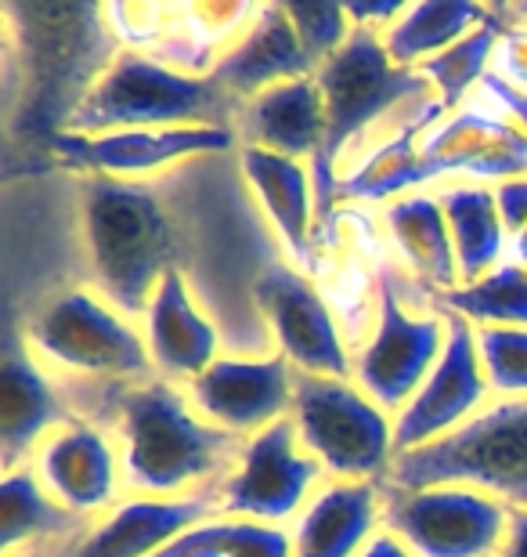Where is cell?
Here are the masks:
<instances>
[{
    "instance_id": "cell-12",
    "label": "cell",
    "mask_w": 527,
    "mask_h": 557,
    "mask_svg": "<svg viewBox=\"0 0 527 557\" xmlns=\"http://www.w3.org/2000/svg\"><path fill=\"white\" fill-rule=\"evenodd\" d=\"M448 319V344L441 359L423 381V387L412 395V403L394 417V449L412 453L423 449L444 434L463 428L466 420L480 413L488 398V376L480 366L477 348V326L463 315H444Z\"/></svg>"
},
{
    "instance_id": "cell-19",
    "label": "cell",
    "mask_w": 527,
    "mask_h": 557,
    "mask_svg": "<svg viewBox=\"0 0 527 557\" xmlns=\"http://www.w3.org/2000/svg\"><path fill=\"white\" fill-rule=\"evenodd\" d=\"M242 177L253 188L256 203L264 207L267 221L278 232V243L289 253V261L300 272L318 275V210H315V182H311V166L289 156L253 149L242 145L239 149Z\"/></svg>"
},
{
    "instance_id": "cell-38",
    "label": "cell",
    "mask_w": 527,
    "mask_h": 557,
    "mask_svg": "<svg viewBox=\"0 0 527 557\" xmlns=\"http://www.w3.org/2000/svg\"><path fill=\"white\" fill-rule=\"evenodd\" d=\"M480 91H485L491 102L495 106H502L510 113V120L517 124L520 131H527V95L524 91H517L513 84H506L502 76L491 70L488 76H485V84H480Z\"/></svg>"
},
{
    "instance_id": "cell-1",
    "label": "cell",
    "mask_w": 527,
    "mask_h": 557,
    "mask_svg": "<svg viewBox=\"0 0 527 557\" xmlns=\"http://www.w3.org/2000/svg\"><path fill=\"white\" fill-rule=\"evenodd\" d=\"M112 420L120 438L123 485L138 496L174 499L239 463L246 438L213 428L177 384L149 381L116 387Z\"/></svg>"
},
{
    "instance_id": "cell-27",
    "label": "cell",
    "mask_w": 527,
    "mask_h": 557,
    "mask_svg": "<svg viewBox=\"0 0 527 557\" xmlns=\"http://www.w3.org/2000/svg\"><path fill=\"white\" fill-rule=\"evenodd\" d=\"M491 8L477 0H423L409 4L384 29V48L401 70H419L426 59L448 51L452 44L485 26Z\"/></svg>"
},
{
    "instance_id": "cell-34",
    "label": "cell",
    "mask_w": 527,
    "mask_h": 557,
    "mask_svg": "<svg viewBox=\"0 0 527 557\" xmlns=\"http://www.w3.org/2000/svg\"><path fill=\"white\" fill-rule=\"evenodd\" d=\"M477 348L491 395L527 398V330L480 326Z\"/></svg>"
},
{
    "instance_id": "cell-28",
    "label": "cell",
    "mask_w": 527,
    "mask_h": 557,
    "mask_svg": "<svg viewBox=\"0 0 527 557\" xmlns=\"http://www.w3.org/2000/svg\"><path fill=\"white\" fill-rule=\"evenodd\" d=\"M102 18L112 40L120 44V51L145 54V59H155L188 76H203L185 33V4L109 0V4H102Z\"/></svg>"
},
{
    "instance_id": "cell-36",
    "label": "cell",
    "mask_w": 527,
    "mask_h": 557,
    "mask_svg": "<svg viewBox=\"0 0 527 557\" xmlns=\"http://www.w3.org/2000/svg\"><path fill=\"white\" fill-rule=\"evenodd\" d=\"M491 70L527 95V22H506Z\"/></svg>"
},
{
    "instance_id": "cell-15",
    "label": "cell",
    "mask_w": 527,
    "mask_h": 557,
    "mask_svg": "<svg viewBox=\"0 0 527 557\" xmlns=\"http://www.w3.org/2000/svg\"><path fill=\"white\" fill-rule=\"evenodd\" d=\"M29 467L37 471L40 485L80 518L109 515L120 504V453L109 434L87 420L51 431L40 442V449L33 453Z\"/></svg>"
},
{
    "instance_id": "cell-25",
    "label": "cell",
    "mask_w": 527,
    "mask_h": 557,
    "mask_svg": "<svg viewBox=\"0 0 527 557\" xmlns=\"http://www.w3.org/2000/svg\"><path fill=\"white\" fill-rule=\"evenodd\" d=\"M441 106L426 102L409 124H401L387 141H379L351 174H340L336 199L347 203H384V199L412 196V188L426 185L423 177V138L434 124H441Z\"/></svg>"
},
{
    "instance_id": "cell-9",
    "label": "cell",
    "mask_w": 527,
    "mask_h": 557,
    "mask_svg": "<svg viewBox=\"0 0 527 557\" xmlns=\"http://www.w3.org/2000/svg\"><path fill=\"white\" fill-rule=\"evenodd\" d=\"M448 319L441 311L416 315L401 297L394 264L379 269V308L368 341L354 351V384L387 413H401L441 359Z\"/></svg>"
},
{
    "instance_id": "cell-32",
    "label": "cell",
    "mask_w": 527,
    "mask_h": 557,
    "mask_svg": "<svg viewBox=\"0 0 527 557\" xmlns=\"http://www.w3.org/2000/svg\"><path fill=\"white\" fill-rule=\"evenodd\" d=\"M441 315H463L474 326H513L527 330V269L524 264H502L491 275L452 294L437 297Z\"/></svg>"
},
{
    "instance_id": "cell-31",
    "label": "cell",
    "mask_w": 527,
    "mask_h": 557,
    "mask_svg": "<svg viewBox=\"0 0 527 557\" xmlns=\"http://www.w3.org/2000/svg\"><path fill=\"white\" fill-rule=\"evenodd\" d=\"M152 557H293V536L250 518H210Z\"/></svg>"
},
{
    "instance_id": "cell-2",
    "label": "cell",
    "mask_w": 527,
    "mask_h": 557,
    "mask_svg": "<svg viewBox=\"0 0 527 557\" xmlns=\"http://www.w3.org/2000/svg\"><path fill=\"white\" fill-rule=\"evenodd\" d=\"M84 243L91 283L127 319H145L155 289L177 272V232L152 188L116 177H87Z\"/></svg>"
},
{
    "instance_id": "cell-6",
    "label": "cell",
    "mask_w": 527,
    "mask_h": 557,
    "mask_svg": "<svg viewBox=\"0 0 527 557\" xmlns=\"http://www.w3.org/2000/svg\"><path fill=\"white\" fill-rule=\"evenodd\" d=\"M26 344L43 366L120 387L160 381L145 333L98 289L76 286L51 297L26 322Z\"/></svg>"
},
{
    "instance_id": "cell-5",
    "label": "cell",
    "mask_w": 527,
    "mask_h": 557,
    "mask_svg": "<svg viewBox=\"0 0 527 557\" xmlns=\"http://www.w3.org/2000/svg\"><path fill=\"white\" fill-rule=\"evenodd\" d=\"M384 482L398 488L466 485L527 510V398H499L463 428L394 456Z\"/></svg>"
},
{
    "instance_id": "cell-8",
    "label": "cell",
    "mask_w": 527,
    "mask_h": 557,
    "mask_svg": "<svg viewBox=\"0 0 527 557\" xmlns=\"http://www.w3.org/2000/svg\"><path fill=\"white\" fill-rule=\"evenodd\" d=\"M384 529L416 557H499L510 532L506 504L466 485L398 488L379 482Z\"/></svg>"
},
{
    "instance_id": "cell-16",
    "label": "cell",
    "mask_w": 527,
    "mask_h": 557,
    "mask_svg": "<svg viewBox=\"0 0 527 557\" xmlns=\"http://www.w3.org/2000/svg\"><path fill=\"white\" fill-rule=\"evenodd\" d=\"M444 174L499 185L527 177V131L485 109H459L423 138V177L434 182Z\"/></svg>"
},
{
    "instance_id": "cell-39",
    "label": "cell",
    "mask_w": 527,
    "mask_h": 557,
    "mask_svg": "<svg viewBox=\"0 0 527 557\" xmlns=\"http://www.w3.org/2000/svg\"><path fill=\"white\" fill-rule=\"evenodd\" d=\"M357 557H416L412 554L405 543H401L394 532H387V529H379L373 540L365 543V550L357 554Z\"/></svg>"
},
{
    "instance_id": "cell-11",
    "label": "cell",
    "mask_w": 527,
    "mask_h": 557,
    "mask_svg": "<svg viewBox=\"0 0 527 557\" xmlns=\"http://www.w3.org/2000/svg\"><path fill=\"white\" fill-rule=\"evenodd\" d=\"M325 478V467L300 445L297 423L278 420L267 431L246 438L239 463L221 478V515L283 525L300 518L311 504V488Z\"/></svg>"
},
{
    "instance_id": "cell-3",
    "label": "cell",
    "mask_w": 527,
    "mask_h": 557,
    "mask_svg": "<svg viewBox=\"0 0 527 557\" xmlns=\"http://www.w3.org/2000/svg\"><path fill=\"white\" fill-rule=\"evenodd\" d=\"M239 109V98H231L213 76H188L145 54L120 51L76 106L65 131L112 135L160 127H231Z\"/></svg>"
},
{
    "instance_id": "cell-37",
    "label": "cell",
    "mask_w": 527,
    "mask_h": 557,
    "mask_svg": "<svg viewBox=\"0 0 527 557\" xmlns=\"http://www.w3.org/2000/svg\"><path fill=\"white\" fill-rule=\"evenodd\" d=\"M495 199L506 232L510 236H520L527 228V177H513V182L495 185Z\"/></svg>"
},
{
    "instance_id": "cell-17",
    "label": "cell",
    "mask_w": 527,
    "mask_h": 557,
    "mask_svg": "<svg viewBox=\"0 0 527 557\" xmlns=\"http://www.w3.org/2000/svg\"><path fill=\"white\" fill-rule=\"evenodd\" d=\"M217 515V488H210V493L199 488L192 496L174 499L130 496L112 507L95 529H87L65 557H152L166 543H174L188 529L203 525Z\"/></svg>"
},
{
    "instance_id": "cell-7",
    "label": "cell",
    "mask_w": 527,
    "mask_h": 557,
    "mask_svg": "<svg viewBox=\"0 0 527 557\" xmlns=\"http://www.w3.org/2000/svg\"><path fill=\"white\" fill-rule=\"evenodd\" d=\"M300 445L336 482H384L394 467V420L354 381L293 376V409Z\"/></svg>"
},
{
    "instance_id": "cell-22",
    "label": "cell",
    "mask_w": 527,
    "mask_h": 557,
    "mask_svg": "<svg viewBox=\"0 0 527 557\" xmlns=\"http://www.w3.org/2000/svg\"><path fill=\"white\" fill-rule=\"evenodd\" d=\"M235 135L242 145L267 149L289 160H315L325 138V98L315 76L278 84L272 91L250 98L239 109Z\"/></svg>"
},
{
    "instance_id": "cell-33",
    "label": "cell",
    "mask_w": 527,
    "mask_h": 557,
    "mask_svg": "<svg viewBox=\"0 0 527 557\" xmlns=\"http://www.w3.org/2000/svg\"><path fill=\"white\" fill-rule=\"evenodd\" d=\"M261 15V4L250 0H192L185 4V33L196 51L199 73L210 76L221 54L242 40V33Z\"/></svg>"
},
{
    "instance_id": "cell-21",
    "label": "cell",
    "mask_w": 527,
    "mask_h": 557,
    "mask_svg": "<svg viewBox=\"0 0 527 557\" xmlns=\"http://www.w3.org/2000/svg\"><path fill=\"white\" fill-rule=\"evenodd\" d=\"M145 341H149L152 370L166 384H192L221 359V333L213 319L192 305L181 269L166 275L155 289L145 311Z\"/></svg>"
},
{
    "instance_id": "cell-13",
    "label": "cell",
    "mask_w": 527,
    "mask_h": 557,
    "mask_svg": "<svg viewBox=\"0 0 527 557\" xmlns=\"http://www.w3.org/2000/svg\"><path fill=\"white\" fill-rule=\"evenodd\" d=\"M239 145L235 127H160V131H112V135H62L51 138V149L62 163L87 171L91 177H130L155 174L188 156H213Z\"/></svg>"
},
{
    "instance_id": "cell-18",
    "label": "cell",
    "mask_w": 527,
    "mask_h": 557,
    "mask_svg": "<svg viewBox=\"0 0 527 557\" xmlns=\"http://www.w3.org/2000/svg\"><path fill=\"white\" fill-rule=\"evenodd\" d=\"M76 423L70 403L43 370V362L18 341H8L0 362V460L4 474L26 467L51 431Z\"/></svg>"
},
{
    "instance_id": "cell-29",
    "label": "cell",
    "mask_w": 527,
    "mask_h": 557,
    "mask_svg": "<svg viewBox=\"0 0 527 557\" xmlns=\"http://www.w3.org/2000/svg\"><path fill=\"white\" fill-rule=\"evenodd\" d=\"M84 521L87 518L73 515L40 485L29 463L8 471L0 482V550L4 554H15L22 543L70 540L84 529Z\"/></svg>"
},
{
    "instance_id": "cell-41",
    "label": "cell",
    "mask_w": 527,
    "mask_h": 557,
    "mask_svg": "<svg viewBox=\"0 0 527 557\" xmlns=\"http://www.w3.org/2000/svg\"><path fill=\"white\" fill-rule=\"evenodd\" d=\"M510 253H513V264H524V269H527V228L520 232V236H513Z\"/></svg>"
},
{
    "instance_id": "cell-30",
    "label": "cell",
    "mask_w": 527,
    "mask_h": 557,
    "mask_svg": "<svg viewBox=\"0 0 527 557\" xmlns=\"http://www.w3.org/2000/svg\"><path fill=\"white\" fill-rule=\"evenodd\" d=\"M502 29H506L502 11H491L485 26H477L469 37L452 44V48L441 54H434V59H426L416 70L426 84L437 87V106H441L444 116L459 113L466 95L474 91L477 84H485V76L491 73V65H495Z\"/></svg>"
},
{
    "instance_id": "cell-23",
    "label": "cell",
    "mask_w": 527,
    "mask_h": 557,
    "mask_svg": "<svg viewBox=\"0 0 527 557\" xmlns=\"http://www.w3.org/2000/svg\"><path fill=\"white\" fill-rule=\"evenodd\" d=\"M384 521L376 482H329L293 525V557H357Z\"/></svg>"
},
{
    "instance_id": "cell-35",
    "label": "cell",
    "mask_w": 527,
    "mask_h": 557,
    "mask_svg": "<svg viewBox=\"0 0 527 557\" xmlns=\"http://www.w3.org/2000/svg\"><path fill=\"white\" fill-rule=\"evenodd\" d=\"M286 11L293 18L300 44L311 54L315 70L343 48L354 29L351 15H347V4H286Z\"/></svg>"
},
{
    "instance_id": "cell-26",
    "label": "cell",
    "mask_w": 527,
    "mask_h": 557,
    "mask_svg": "<svg viewBox=\"0 0 527 557\" xmlns=\"http://www.w3.org/2000/svg\"><path fill=\"white\" fill-rule=\"evenodd\" d=\"M448 218V232L455 243V258H459V278L463 286L477 283V278L491 275L502 269V253H506V225L499 214V199L495 188L485 185H448L437 193Z\"/></svg>"
},
{
    "instance_id": "cell-4",
    "label": "cell",
    "mask_w": 527,
    "mask_h": 557,
    "mask_svg": "<svg viewBox=\"0 0 527 557\" xmlns=\"http://www.w3.org/2000/svg\"><path fill=\"white\" fill-rule=\"evenodd\" d=\"M315 81L325 98V138L311 160V182H315L318 225L336 210V166L340 156L368 124L387 116L401 102H416L426 91V81L416 70H401L384 48V33L354 26L351 37L332 59L318 65Z\"/></svg>"
},
{
    "instance_id": "cell-20",
    "label": "cell",
    "mask_w": 527,
    "mask_h": 557,
    "mask_svg": "<svg viewBox=\"0 0 527 557\" xmlns=\"http://www.w3.org/2000/svg\"><path fill=\"white\" fill-rule=\"evenodd\" d=\"M315 62L300 44V33L286 4H261V15L242 33V40L221 54L210 76L239 102L272 91L278 84L315 76Z\"/></svg>"
},
{
    "instance_id": "cell-24",
    "label": "cell",
    "mask_w": 527,
    "mask_h": 557,
    "mask_svg": "<svg viewBox=\"0 0 527 557\" xmlns=\"http://www.w3.org/2000/svg\"><path fill=\"white\" fill-rule=\"evenodd\" d=\"M384 225L401 264H405L426 289H437V297H441L463 286L455 243H452V232H448V218L441 203H437V196L412 193V196L394 199V203L384 207Z\"/></svg>"
},
{
    "instance_id": "cell-14",
    "label": "cell",
    "mask_w": 527,
    "mask_h": 557,
    "mask_svg": "<svg viewBox=\"0 0 527 557\" xmlns=\"http://www.w3.org/2000/svg\"><path fill=\"white\" fill-rule=\"evenodd\" d=\"M293 376L286 355L272 359H217L203 376L185 384L196 413L239 438L267 431L293 409Z\"/></svg>"
},
{
    "instance_id": "cell-10",
    "label": "cell",
    "mask_w": 527,
    "mask_h": 557,
    "mask_svg": "<svg viewBox=\"0 0 527 557\" xmlns=\"http://www.w3.org/2000/svg\"><path fill=\"white\" fill-rule=\"evenodd\" d=\"M253 305L297 373L311 376H354V351L336 322L322 286L297 264L272 261L253 278Z\"/></svg>"
},
{
    "instance_id": "cell-40",
    "label": "cell",
    "mask_w": 527,
    "mask_h": 557,
    "mask_svg": "<svg viewBox=\"0 0 527 557\" xmlns=\"http://www.w3.org/2000/svg\"><path fill=\"white\" fill-rule=\"evenodd\" d=\"M499 557H527V510H513L510 515V532Z\"/></svg>"
}]
</instances>
